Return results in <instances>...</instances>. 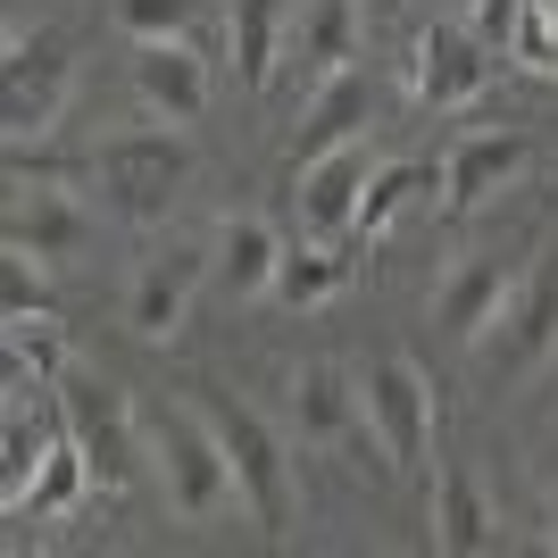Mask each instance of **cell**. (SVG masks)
Returning a JSON list of instances; mask_svg holds the SVG:
<instances>
[{"label": "cell", "instance_id": "83f0119b", "mask_svg": "<svg viewBox=\"0 0 558 558\" xmlns=\"http://www.w3.org/2000/svg\"><path fill=\"white\" fill-rule=\"evenodd\" d=\"M550 550H558V492H550Z\"/></svg>", "mask_w": 558, "mask_h": 558}, {"label": "cell", "instance_id": "3957f363", "mask_svg": "<svg viewBox=\"0 0 558 558\" xmlns=\"http://www.w3.org/2000/svg\"><path fill=\"white\" fill-rule=\"evenodd\" d=\"M184 175H192L184 125H134V134H109L93 150V184L125 226H159L167 201L184 192Z\"/></svg>", "mask_w": 558, "mask_h": 558}, {"label": "cell", "instance_id": "d4e9b609", "mask_svg": "<svg viewBox=\"0 0 558 558\" xmlns=\"http://www.w3.org/2000/svg\"><path fill=\"white\" fill-rule=\"evenodd\" d=\"M84 492H100V484H93V466H84V450L59 434V450L43 459V475H34V492H25V509H34V517H68Z\"/></svg>", "mask_w": 558, "mask_h": 558}, {"label": "cell", "instance_id": "7c38bea8", "mask_svg": "<svg viewBox=\"0 0 558 558\" xmlns=\"http://www.w3.org/2000/svg\"><path fill=\"white\" fill-rule=\"evenodd\" d=\"M134 93L159 125H201L209 117V59L184 43H134Z\"/></svg>", "mask_w": 558, "mask_h": 558}, {"label": "cell", "instance_id": "30bf717a", "mask_svg": "<svg viewBox=\"0 0 558 558\" xmlns=\"http://www.w3.org/2000/svg\"><path fill=\"white\" fill-rule=\"evenodd\" d=\"M492 75H500V59H492L466 25H425V34H417L409 84H417L425 109H475V100L492 93Z\"/></svg>", "mask_w": 558, "mask_h": 558}, {"label": "cell", "instance_id": "e0dca14e", "mask_svg": "<svg viewBox=\"0 0 558 558\" xmlns=\"http://www.w3.org/2000/svg\"><path fill=\"white\" fill-rule=\"evenodd\" d=\"M209 251H217V283H226L233 301H258V292H276V267H283V233L267 226L258 209L226 217Z\"/></svg>", "mask_w": 558, "mask_h": 558}, {"label": "cell", "instance_id": "7402d4cb", "mask_svg": "<svg viewBox=\"0 0 558 558\" xmlns=\"http://www.w3.org/2000/svg\"><path fill=\"white\" fill-rule=\"evenodd\" d=\"M425 184H442V175H434L425 159L375 167V175H367V201H359V226H350V242H384V233H392V217L409 209V201H417Z\"/></svg>", "mask_w": 558, "mask_h": 558}, {"label": "cell", "instance_id": "ffe728a7", "mask_svg": "<svg viewBox=\"0 0 558 558\" xmlns=\"http://www.w3.org/2000/svg\"><path fill=\"white\" fill-rule=\"evenodd\" d=\"M226 50H233V75L258 93L283 59V0H226Z\"/></svg>", "mask_w": 558, "mask_h": 558}, {"label": "cell", "instance_id": "f546056e", "mask_svg": "<svg viewBox=\"0 0 558 558\" xmlns=\"http://www.w3.org/2000/svg\"><path fill=\"white\" fill-rule=\"evenodd\" d=\"M550 75H558V59H550Z\"/></svg>", "mask_w": 558, "mask_h": 558}, {"label": "cell", "instance_id": "9a60e30c", "mask_svg": "<svg viewBox=\"0 0 558 558\" xmlns=\"http://www.w3.org/2000/svg\"><path fill=\"white\" fill-rule=\"evenodd\" d=\"M509 292H517V267L500 251H484V258H466L459 276L434 292V326L450 333V342H484L492 333V317L509 308Z\"/></svg>", "mask_w": 558, "mask_h": 558}, {"label": "cell", "instance_id": "484cf974", "mask_svg": "<svg viewBox=\"0 0 558 558\" xmlns=\"http://www.w3.org/2000/svg\"><path fill=\"white\" fill-rule=\"evenodd\" d=\"M109 17L134 34V43H184L201 0H109Z\"/></svg>", "mask_w": 558, "mask_h": 558}, {"label": "cell", "instance_id": "ac0fdd59", "mask_svg": "<svg viewBox=\"0 0 558 558\" xmlns=\"http://www.w3.org/2000/svg\"><path fill=\"white\" fill-rule=\"evenodd\" d=\"M434 542H442L450 558L500 550V517H492L484 484H475L466 466H434Z\"/></svg>", "mask_w": 558, "mask_h": 558}, {"label": "cell", "instance_id": "603a6c76", "mask_svg": "<svg viewBox=\"0 0 558 558\" xmlns=\"http://www.w3.org/2000/svg\"><path fill=\"white\" fill-rule=\"evenodd\" d=\"M350 59H359V9H350V0H317L308 25H301V68H308V84L342 75Z\"/></svg>", "mask_w": 558, "mask_h": 558}, {"label": "cell", "instance_id": "d6986e66", "mask_svg": "<svg viewBox=\"0 0 558 558\" xmlns=\"http://www.w3.org/2000/svg\"><path fill=\"white\" fill-rule=\"evenodd\" d=\"M292 417H301V442H350V434L367 425V409H359V384H350L342 367L308 359V367L292 375Z\"/></svg>", "mask_w": 558, "mask_h": 558}, {"label": "cell", "instance_id": "cb8c5ba5", "mask_svg": "<svg viewBox=\"0 0 558 558\" xmlns=\"http://www.w3.org/2000/svg\"><path fill=\"white\" fill-rule=\"evenodd\" d=\"M9 367H34V384H59L68 375V342H59V326H50V308H9Z\"/></svg>", "mask_w": 558, "mask_h": 558}, {"label": "cell", "instance_id": "52a82bcc", "mask_svg": "<svg viewBox=\"0 0 558 558\" xmlns=\"http://www.w3.org/2000/svg\"><path fill=\"white\" fill-rule=\"evenodd\" d=\"M550 350H558V226H550V242L534 251V267L517 276L509 308H500L492 333H484V359H492L500 384H525Z\"/></svg>", "mask_w": 558, "mask_h": 558}, {"label": "cell", "instance_id": "5bb4252c", "mask_svg": "<svg viewBox=\"0 0 558 558\" xmlns=\"http://www.w3.org/2000/svg\"><path fill=\"white\" fill-rule=\"evenodd\" d=\"M34 392H43V384H34ZM34 392L9 384V417H0V500H9V517H25V492H34L43 459L59 450V434H68V417H43Z\"/></svg>", "mask_w": 558, "mask_h": 558}, {"label": "cell", "instance_id": "6da1fadb", "mask_svg": "<svg viewBox=\"0 0 558 558\" xmlns=\"http://www.w3.org/2000/svg\"><path fill=\"white\" fill-rule=\"evenodd\" d=\"M142 442H150V466H159L167 484V509L184 517V525H209L242 500L233 484V459L217 442V425L201 400H159V409H142Z\"/></svg>", "mask_w": 558, "mask_h": 558}, {"label": "cell", "instance_id": "f1b7e54d", "mask_svg": "<svg viewBox=\"0 0 558 558\" xmlns=\"http://www.w3.org/2000/svg\"><path fill=\"white\" fill-rule=\"evenodd\" d=\"M534 9H542V17H550V25H558V0H534Z\"/></svg>", "mask_w": 558, "mask_h": 558}, {"label": "cell", "instance_id": "5b68a950", "mask_svg": "<svg viewBox=\"0 0 558 558\" xmlns=\"http://www.w3.org/2000/svg\"><path fill=\"white\" fill-rule=\"evenodd\" d=\"M217 425V442H226L233 459V484H242V509H251V525L267 542L292 534V450H283V434L258 409H242V400H201Z\"/></svg>", "mask_w": 558, "mask_h": 558}, {"label": "cell", "instance_id": "ba28073f", "mask_svg": "<svg viewBox=\"0 0 558 558\" xmlns=\"http://www.w3.org/2000/svg\"><path fill=\"white\" fill-rule=\"evenodd\" d=\"M9 167H17V192H9V217H0L9 251H34L43 267H68L93 242V217L75 209V192H59V167H43L34 150H9Z\"/></svg>", "mask_w": 558, "mask_h": 558}, {"label": "cell", "instance_id": "44dd1931", "mask_svg": "<svg viewBox=\"0 0 558 558\" xmlns=\"http://www.w3.org/2000/svg\"><path fill=\"white\" fill-rule=\"evenodd\" d=\"M342 283H350L342 242H301V251H283V267H276V301L283 308H326Z\"/></svg>", "mask_w": 558, "mask_h": 558}, {"label": "cell", "instance_id": "4fadbf2b", "mask_svg": "<svg viewBox=\"0 0 558 558\" xmlns=\"http://www.w3.org/2000/svg\"><path fill=\"white\" fill-rule=\"evenodd\" d=\"M525 159H534V142L517 134V125H500V134H459L442 159V201L450 209H484L492 192H509L517 175H525Z\"/></svg>", "mask_w": 558, "mask_h": 558}, {"label": "cell", "instance_id": "4316f807", "mask_svg": "<svg viewBox=\"0 0 558 558\" xmlns=\"http://www.w3.org/2000/svg\"><path fill=\"white\" fill-rule=\"evenodd\" d=\"M525 9H534V0H466V34H475L492 59H509V50H517V25H525Z\"/></svg>", "mask_w": 558, "mask_h": 558}, {"label": "cell", "instance_id": "9c48e42d", "mask_svg": "<svg viewBox=\"0 0 558 558\" xmlns=\"http://www.w3.org/2000/svg\"><path fill=\"white\" fill-rule=\"evenodd\" d=\"M217 276V251H201V242H167V251L142 258L134 292H125V326L142 333V342H175L192 317V283Z\"/></svg>", "mask_w": 558, "mask_h": 558}, {"label": "cell", "instance_id": "277c9868", "mask_svg": "<svg viewBox=\"0 0 558 558\" xmlns=\"http://www.w3.org/2000/svg\"><path fill=\"white\" fill-rule=\"evenodd\" d=\"M75 93V59L68 34H9V75H0V125H9V150H43L68 117Z\"/></svg>", "mask_w": 558, "mask_h": 558}, {"label": "cell", "instance_id": "8992f818", "mask_svg": "<svg viewBox=\"0 0 558 558\" xmlns=\"http://www.w3.org/2000/svg\"><path fill=\"white\" fill-rule=\"evenodd\" d=\"M359 409H367V434L384 450L392 475H425V450H434V384H425L417 359H375L359 375Z\"/></svg>", "mask_w": 558, "mask_h": 558}, {"label": "cell", "instance_id": "8fae6325", "mask_svg": "<svg viewBox=\"0 0 558 558\" xmlns=\"http://www.w3.org/2000/svg\"><path fill=\"white\" fill-rule=\"evenodd\" d=\"M367 142H342V150H326V159L292 167V201H301V226L317 233V242H350V226H359V201H367Z\"/></svg>", "mask_w": 558, "mask_h": 558}, {"label": "cell", "instance_id": "2e32d148", "mask_svg": "<svg viewBox=\"0 0 558 558\" xmlns=\"http://www.w3.org/2000/svg\"><path fill=\"white\" fill-rule=\"evenodd\" d=\"M367 117H375V84L359 68L326 75L317 93H308V117H301V142H292V167L326 159V150H342V142H367Z\"/></svg>", "mask_w": 558, "mask_h": 558}, {"label": "cell", "instance_id": "7a4b0ae2", "mask_svg": "<svg viewBox=\"0 0 558 558\" xmlns=\"http://www.w3.org/2000/svg\"><path fill=\"white\" fill-rule=\"evenodd\" d=\"M50 392H59L68 442L84 450L93 484H100V492H125V484L142 475V459H150V442H142V400H134V392H117L109 375H93V367H68Z\"/></svg>", "mask_w": 558, "mask_h": 558}]
</instances>
